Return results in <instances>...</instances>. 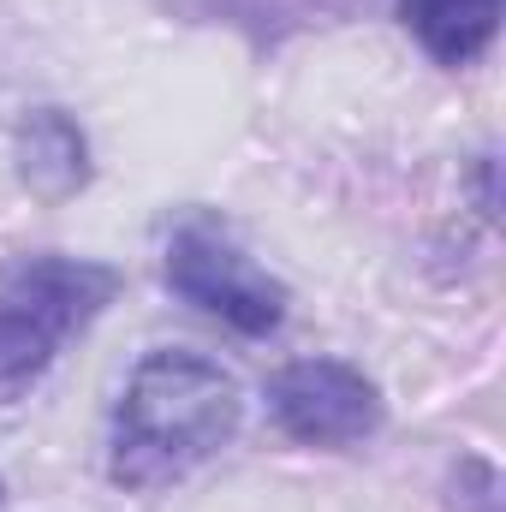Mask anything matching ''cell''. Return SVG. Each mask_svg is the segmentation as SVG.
<instances>
[{"instance_id":"obj_1","label":"cell","mask_w":506,"mask_h":512,"mask_svg":"<svg viewBox=\"0 0 506 512\" xmlns=\"http://www.w3.org/2000/svg\"><path fill=\"white\" fill-rule=\"evenodd\" d=\"M245 399L239 382L185 346H155L137 358L126 393L114 405L108 435V477L120 489H167L215 459L239 435Z\"/></svg>"},{"instance_id":"obj_2","label":"cell","mask_w":506,"mask_h":512,"mask_svg":"<svg viewBox=\"0 0 506 512\" xmlns=\"http://www.w3.org/2000/svg\"><path fill=\"white\" fill-rule=\"evenodd\" d=\"M120 292V274L90 256H36L0 286V405L48 376L60 346L84 334Z\"/></svg>"},{"instance_id":"obj_3","label":"cell","mask_w":506,"mask_h":512,"mask_svg":"<svg viewBox=\"0 0 506 512\" xmlns=\"http://www.w3.org/2000/svg\"><path fill=\"white\" fill-rule=\"evenodd\" d=\"M161 268L185 304L209 310L215 322H227L245 340H268L286 322V286L274 274H262L215 221H179Z\"/></svg>"},{"instance_id":"obj_4","label":"cell","mask_w":506,"mask_h":512,"mask_svg":"<svg viewBox=\"0 0 506 512\" xmlns=\"http://www.w3.org/2000/svg\"><path fill=\"white\" fill-rule=\"evenodd\" d=\"M268 411L304 447H358L381 429V387L340 358H298L268 382Z\"/></svg>"},{"instance_id":"obj_5","label":"cell","mask_w":506,"mask_h":512,"mask_svg":"<svg viewBox=\"0 0 506 512\" xmlns=\"http://www.w3.org/2000/svg\"><path fill=\"white\" fill-rule=\"evenodd\" d=\"M18 179L48 203L84 191L90 185V137H84V126L72 114H60V108L24 114V126H18Z\"/></svg>"},{"instance_id":"obj_6","label":"cell","mask_w":506,"mask_h":512,"mask_svg":"<svg viewBox=\"0 0 506 512\" xmlns=\"http://www.w3.org/2000/svg\"><path fill=\"white\" fill-rule=\"evenodd\" d=\"M399 18L429 48V60L471 66L501 30V0H399Z\"/></svg>"}]
</instances>
